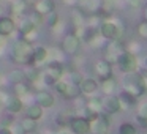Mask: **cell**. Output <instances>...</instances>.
Segmentation results:
<instances>
[{"label": "cell", "instance_id": "6da1fadb", "mask_svg": "<svg viewBox=\"0 0 147 134\" xmlns=\"http://www.w3.org/2000/svg\"><path fill=\"white\" fill-rule=\"evenodd\" d=\"M33 48L29 41L26 40H18L13 46H11V51H10V55L16 63H22V65H27V66H35V58H33V54H32Z\"/></svg>", "mask_w": 147, "mask_h": 134}, {"label": "cell", "instance_id": "7a4b0ae2", "mask_svg": "<svg viewBox=\"0 0 147 134\" xmlns=\"http://www.w3.org/2000/svg\"><path fill=\"white\" fill-rule=\"evenodd\" d=\"M68 126H70V131L73 134H89L90 133V121L87 118H84L82 115L70 117Z\"/></svg>", "mask_w": 147, "mask_h": 134}, {"label": "cell", "instance_id": "3957f363", "mask_svg": "<svg viewBox=\"0 0 147 134\" xmlns=\"http://www.w3.org/2000/svg\"><path fill=\"white\" fill-rule=\"evenodd\" d=\"M79 48H81V38L78 35H74V33H68L63 38V41H62V51L67 55L78 54Z\"/></svg>", "mask_w": 147, "mask_h": 134}, {"label": "cell", "instance_id": "277c9868", "mask_svg": "<svg viewBox=\"0 0 147 134\" xmlns=\"http://www.w3.org/2000/svg\"><path fill=\"white\" fill-rule=\"evenodd\" d=\"M115 62H117L120 71H123V73H131V71L136 70V60H134V57L130 52H122V54H119Z\"/></svg>", "mask_w": 147, "mask_h": 134}, {"label": "cell", "instance_id": "5b68a950", "mask_svg": "<svg viewBox=\"0 0 147 134\" xmlns=\"http://www.w3.org/2000/svg\"><path fill=\"white\" fill-rule=\"evenodd\" d=\"M33 103L40 104L43 109H51L55 104V98L48 90H36L35 95H33Z\"/></svg>", "mask_w": 147, "mask_h": 134}, {"label": "cell", "instance_id": "8992f818", "mask_svg": "<svg viewBox=\"0 0 147 134\" xmlns=\"http://www.w3.org/2000/svg\"><path fill=\"white\" fill-rule=\"evenodd\" d=\"M100 33H101L103 38L109 40V41H114L119 35V29L114 22H109V21H105V22L100 25Z\"/></svg>", "mask_w": 147, "mask_h": 134}, {"label": "cell", "instance_id": "52a82bcc", "mask_svg": "<svg viewBox=\"0 0 147 134\" xmlns=\"http://www.w3.org/2000/svg\"><path fill=\"white\" fill-rule=\"evenodd\" d=\"M14 29H16V22L13 21V17L10 16H0V36L2 38H7V36H10L11 33L14 32Z\"/></svg>", "mask_w": 147, "mask_h": 134}, {"label": "cell", "instance_id": "ba28073f", "mask_svg": "<svg viewBox=\"0 0 147 134\" xmlns=\"http://www.w3.org/2000/svg\"><path fill=\"white\" fill-rule=\"evenodd\" d=\"M108 126H109L108 118L101 114L93 121H90V131H93V134H106L108 133Z\"/></svg>", "mask_w": 147, "mask_h": 134}, {"label": "cell", "instance_id": "9c48e42d", "mask_svg": "<svg viewBox=\"0 0 147 134\" xmlns=\"http://www.w3.org/2000/svg\"><path fill=\"white\" fill-rule=\"evenodd\" d=\"M5 109H7V112H10V114H19L24 109L22 98H19V96H16V95H11L10 98H8V101L5 103Z\"/></svg>", "mask_w": 147, "mask_h": 134}, {"label": "cell", "instance_id": "30bf717a", "mask_svg": "<svg viewBox=\"0 0 147 134\" xmlns=\"http://www.w3.org/2000/svg\"><path fill=\"white\" fill-rule=\"evenodd\" d=\"M33 8H35L36 13L46 16V14L52 13L55 10V2L54 0H38V2L33 3Z\"/></svg>", "mask_w": 147, "mask_h": 134}, {"label": "cell", "instance_id": "8fae6325", "mask_svg": "<svg viewBox=\"0 0 147 134\" xmlns=\"http://www.w3.org/2000/svg\"><path fill=\"white\" fill-rule=\"evenodd\" d=\"M95 71H96V74L100 76V79H101V80L112 77V68H111V63H109V62H106V60H100V62H96V65H95Z\"/></svg>", "mask_w": 147, "mask_h": 134}, {"label": "cell", "instance_id": "7c38bea8", "mask_svg": "<svg viewBox=\"0 0 147 134\" xmlns=\"http://www.w3.org/2000/svg\"><path fill=\"white\" fill-rule=\"evenodd\" d=\"M101 106H103V109H105L106 112L115 114V112L120 111L122 103H120V99H119V96H108L105 101H101Z\"/></svg>", "mask_w": 147, "mask_h": 134}, {"label": "cell", "instance_id": "4fadbf2b", "mask_svg": "<svg viewBox=\"0 0 147 134\" xmlns=\"http://www.w3.org/2000/svg\"><path fill=\"white\" fill-rule=\"evenodd\" d=\"M79 88L86 95H92V93H95L98 90V82L93 77H82V80L79 84Z\"/></svg>", "mask_w": 147, "mask_h": 134}, {"label": "cell", "instance_id": "5bb4252c", "mask_svg": "<svg viewBox=\"0 0 147 134\" xmlns=\"http://www.w3.org/2000/svg\"><path fill=\"white\" fill-rule=\"evenodd\" d=\"M18 30H19L21 38H24V36H27L29 33L35 32V30H36V25H35V22H33L30 17H24V19L19 22V27H18Z\"/></svg>", "mask_w": 147, "mask_h": 134}, {"label": "cell", "instance_id": "9a60e30c", "mask_svg": "<svg viewBox=\"0 0 147 134\" xmlns=\"http://www.w3.org/2000/svg\"><path fill=\"white\" fill-rule=\"evenodd\" d=\"M45 71H46V73H49L51 76H54L55 79H60V77L63 76V66H62V63H60V62H57V60H51V62H49V63L46 65Z\"/></svg>", "mask_w": 147, "mask_h": 134}, {"label": "cell", "instance_id": "2e32d148", "mask_svg": "<svg viewBox=\"0 0 147 134\" xmlns=\"http://www.w3.org/2000/svg\"><path fill=\"white\" fill-rule=\"evenodd\" d=\"M43 111H45V109H43L40 104L32 103V104L27 107V115H26V117H29V118H32V120L38 121V120H41V118H43V114H45Z\"/></svg>", "mask_w": 147, "mask_h": 134}, {"label": "cell", "instance_id": "e0dca14e", "mask_svg": "<svg viewBox=\"0 0 147 134\" xmlns=\"http://www.w3.org/2000/svg\"><path fill=\"white\" fill-rule=\"evenodd\" d=\"M30 93V84H27L26 80L24 82H18L13 84V95L19 96V98H24Z\"/></svg>", "mask_w": 147, "mask_h": 134}, {"label": "cell", "instance_id": "ac0fdd59", "mask_svg": "<svg viewBox=\"0 0 147 134\" xmlns=\"http://www.w3.org/2000/svg\"><path fill=\"white\" fill-rule=\"evenodd\" d=\"M81 95H82V92H81L79 85L70 82V84H68V87H67V90H65V93L62 96L67 98V99H76V98H79Z\"/></svg>", "mask_w": 147, "mask_h": 134}, {"label": "cell", "instance_id": "d6986e66", "mask_svg": "<svg viewBox=\"0 0 147 134\" xmlns=\"http://www.w3.org/2000/svg\"><path fill=\"white\" fill-rule=\"evenodd\" d=\"M19 126H21V129H22V134L24 133H33V131H36V121L35 120H32V118H29V117H24L22 120L19 121Z\"/></svg>", "mask_w": 147, "mask_h": 134}, {"label": "cell", "instance_id": "ffe728a7", "mask_svg": "<svg viewBox=\"0 0 147 134\" xmlns=\"http://www.w3.org/2000/svg\"><path fill=\"white\" fill-rule=\"evenodd\" d=\"M32 54L33 58H35V63H43L48 58V49L45 46H36V48H33Z\"/></svg>", "mask_w": 147, "mask_h": 134}, {"label": "cell", "instance_id": "44dd1931", "mask_svg": "<svg viewBox=\"0 0 147 134\" xmlns=\"http://www.w3.org/2000/svg\"><path fill=\"white\" fill-rule=\"evenodd\" d=\"M8 80H10L11 84H18V82H24L26 79V71L22 70H11L10 73H8Z\"/></svg>", "mask_w": 147, "mask_h": 134}, {"label": "cell", "instance_id": "7402d4cb", "mask_svg": "<svg viewBox=\"0 0 147 134\" xmlns=\"http://www.w3.org/2000/svg\"><path fill=\"white\" fill-rule=\"evenodd\" d=\"M29 11V5L26 0H18L16 3L13 5V13L14 14H26Z\"/></svg>", "mask_w": 147, "mask_h": 134}, {"label": "cell", "instance_id": "603a6c76", "mask_svg": "<svg viewBox=\"0 0 147 134\" xmlns=\"http://www.w3.org/2000/svg\"><path fill=\"white\" fill-rule=\"evenodd\" d=\"M59 21H60V16H59L57 11H52V13L46 14V24H48V27H51V29H54L55 25L59 24Z\"/></svg>", "mask_w": 147, "mask_h": 134}, {"label": "cell", "instance_id": "cb8c5ba5", "mask_svg": "<svg viewBox=\"0 0 147 134\" xmlns=\"http://www.w3.org/2000/svg\"><path fill=\"white\" fill-rule=\"evenodd\" d=\"M119 99H120V103L123 101V103H127V104H134V103H136V96L131 92H128V90L122 92L120 95H119Z\"/></svg>", "mask_w": 147, "mask_h": 134}, {"label": "cell", "instance_id": "d4e9b609", "mask_svg": "<svg viewBox=\"0 0 147 134\" xmlns=\"http://www.w3.org/2000/svg\"><path fill=\"white\" fill-rule=\"evenodd\" d=\"M68 84H70V82H67V80H63V79L60 77L59 80H55V84H54L52 87H54V90L59 93V95H63L65 90H67V87H68Z\"/></svg>", "mask_w": 147, "mask_h": 134}, {"label": "cell", "instance_id": "484cf974", "mask_svg": "<svg viewBox=\"0 0 147 134\" xmlns=\"http://www.w3.org/2000/svg\"><path fill=\"white\" fill-rule=\"evenodd\" d=\"M95 35H96V30L93 29V27H87V29L82 32V36H81V38H82L84 41L89 43V41H92V40L95 38Z\"/></svg>", "mask_w": 147, "mask_h": 134}, {"label": "cell", "instance_id": "4316f807", "mask_svg": "<svg viewBox=\"0 0 147 134\" xmlns=\"http://www.w3.org/2000/svg\"><path fill=\"white\" fill-rule=\"evenodd\" d=\"M101 87H103V90H105L106 93H111L112 90H114V87H115L114 79H112V77H109V79L101 80Z\"/></svg>", "mask_w": 147, "mask_h": 134}, {"label": "cell", "instance_id": "83f0119b", "mask_svg": "<svg viewBox=\"0 0 147 134\" xmlns=\"http://www.w3.org/2000/svg\"><path fill=\"white\" fill-rule=\"evenodd\" d=\"M119 134H136V128L131 123H123L119 129Z\"/></svg>", "mask_w": 147, "mask_h": 134}, {"label": "cell", "instance_id": "f1b7e54d", "mask_svg": "<svg viewBox=\"0 0 147 134\" xmlns=\"http://www.w3.org/2000/svg\"><path fill=\"white\" fill-rule=\"evenodd\" d=\"M87 107H90V109H93V111L100 112V111L103 109V106H101V99H98V98L90 99V101L87 103Z\"/></svg>", "mask_w": 147, "mask_h": 134}, {"label": "cell", "instance_id": "f546056e", "mask_svg": "<svg viewBox=\"0 0 147 134\" xmlns=\"http://www.w3.org/2000/svg\"><path fill=\"white\" fill-rule=\"evenodd\" d=\"M30 19L35 22V25H40V24L43 22V19H45V16H43V14H40V13H36V11H33L32 16H30Z\"/></svg>", "mask_w": 147, "mask_h": 134}, {"label": "cell", "instance_id": "4dcf8cb0", "mask_svg": "<svg viewBox=\"0 0 147 134\" xmlns=\"http://www.w3.org/2000/svg\"><path fill=\"white\" fill-rule=\"evenodd\" d=\"M10 93L8 92H5L3 88H0V104H5V103L8 101V98H10Z\"/></svg>", "mask_w": 147, "mask_h": 134}, {"label": "cell", "instance_id": "1f68e13d", "mask_svg": "<svg viewBox=\"0 0 147 134\" xmlns=\"http://www.w3.org/2000/svg\"><path fill=\"white\" fill-rule=\"evenodd\" d=\"M81 80H82V76H81V74H78V73H73V74H71V80H70L71 84H76V85H79Z\"/></svg>", "mask_w": 147, "mask_h": 134}, {"label": "cell", "instance_id": "d6a6232c", "mask_svg": "<svg viewBox=\"0 0 147 134\" xmlns=\"http://www.w3.org/2000/svg\"><path fill=\"white\" fill-rule=\"evenodd\" d=\"M138 32H139V35H141V36L147 38V22L141 24V25H139V29H138Z\"/></svg>", "mask_w": 147, "mask_h": 134}, {"label": "cell", "instance_id": "836d02e7", "mask_svg": "<svg viewBox=\"0 0 147 134\" xmlns=\"http://www.w3.org/2000/svg\"><path fill=\"white\" fill-rule=\"evenodd\" d=\"M0 134H14V133H13V129H11L10 126L5 125V126H0Z\"/></svg>", "mask_w": 147, "mask_h": 134}, {"label": "cell", "instance_id": "e575fe53", "mask_svg": "<svg viewBox=\"0 0 147 134\" xmlns=\"http://www.w3.org/2000/svg\"><path fill=\"white\" fill-rule=\"evenodd\" d=\"M127 3L130 5L131 8H138L141 5V0H127Z\"/></svg>", "mask_w": 147, "mask_h": 134}, {"label": "cell", "instance_id": "d590c367", "mask_svg": "<svg viewBox=\"0 0 147 134\" xmlns=\"http://www.w3.org/2000/svg\"><path fill=\"white\" fill-rule=\"evenodd\" d=\"M141 117H146L147 118V104H144L142 109H141Z\"/></svg>", "mask_w": 147, "mask_h": 134}, {"label": "cell", "instance_id": "8d00e7d4", "mask_svg": "<svg viewBox=\"0 0 147 134\" xmlns=\"http://www.w3.org/2000/svg\"><path fill=\"white\" fill-rule=\"evenodd\" d=\"M57 134H73L71 131H67V129H62V131H59Z\"/></svg>", "mask_w": 147, "mask_h": 134}, {"label": "cell", "instance_id": "74e56055", "mask_svg": "<svg viewBox=\"0 0 147 134\" xmlns=\"http://www.w3.org/2000/svg\"><path fill=\"white\" fill-rule=\"evenodd\" d=\"M144 21H146V22H147V7L144 8Z\"/></svg>", "mask_w": 147, "mask_h": 134}, {"label": "cell", "instance_id": "f35d334b", "mask_svg": "<svg viewBox=\"0 0 147 134\" xmlns=\"http://www.w3.org/2000/svg\"><path fill=\"white\" fill-rule=\"evenodd\" d=\"M3 13H5V8L0 5V16H3Z\"/></svg>", "mask_w": 147, "mask_h": 134}, {"label": "cell", "instance_id": "ab89813d", "mask_svg": "<svg viewBox=\"0 0 147 134\" xmlns=\"http://www.w3.org/2000/svg\"><path fill=\"white\" fill-rule=\"evenodd\" d=\"M24 134H38L36 131H33V133H24Z\"/></svg>", "mask_w": 147, "mask_h": 134}, {"label": "cell", "instance_id": "60d3db41", "mask_svg": "<svg viewBox=\"0 0 147 134\" xmlns=\"http://www.w3.org/2000/svg\"><path fill=\"white\" fill-rule=\"evenodd\" d=\"M0 71H2V63H0Z\"/></svg>", "mask_w": 147, "mask_h": 134}, {"label": "cell", "instance_id": "b9f144b4", "mask_svg": "<svg viewBox=\"0 0 147 134\" xmlns=\"http://www.w3.org/2000/svg\"><path fill=\"white\" fill-rule=\"evenodd\" d=\"M146 65H147V58H146Z\"/></svg>", "mask_w": 147, "mask_h": 134}]
</instances>
